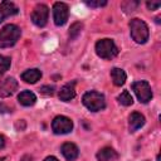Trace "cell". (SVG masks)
<instances>
[{
	"label": "cell",
	"instance_id": "6da1fadb",
	"mask_svg": "<svg viewBox=\"0 0 161 161\" xmlns=\"http://www.w3.org/2000/svg\"><path fill=\"white\" fill-rule=\"evenodd\" d=\"M20 28L14 24H8L0 30V48L13 47L20 38Z\"/></svg>",
	"mask_w": 161,
	"mask_h": 161
},
{
	"label": "cell",
	"instance_id": "7a4b0ae2",
	"mask_svg": "<svg viewBox=\"0 0 161 161\" xmlns=\"http://www.w3.org/2000/svg\"><path fill=\"white\" fill-rule=\"evenodd\" d=\"M130 31L132 39L138 44H143L148 39V26L141 19H132L130 21Z\"/></svg>",
	"mask_w": 161,
	"mask_h": 161
},
{
	"label": "cell",
	"instance_id": "3957f363",
	"mask_svg": "<svg viewBox=\"0 0 161 161\" xmlns=\"http://www.w3.org/2000/svg\"><path fill=\"white\" fill-rule=\"evenodd\" d=\"M82 101H83V104L92 112H98L106 107L104 96L96 91H89V92L84 93Z\"/></svg>",
	"mask_w": 161,
	"mask_h": 161
},
{
	"label": "cell",
	"instance_id": "277c9868",
	"mask_svg": "<svg viewBox=\"0 0 161 161\" xmlns=\"http://www.w3.org/2000/svg\"><path fill=\"white\" fill-rule=\"evenodd\" d=\"M96 53L102 59H112L118 54V48L112 39H101L96 43Z\"/></svg>",
	"mask_w": 161,
	"mask_h": 161
},
{
	"label": "cell",
	"instance_id": "5b68a950",
	"mask_svg": "<svg viewBox=\"0 0 161 161\" xmlns=\"http://www.w3.org/2000/svg\"><path fill=\"white\" fill-rule=\"evenodd\" d=\"M132 89L135 92V94L137 96L138 101L142 103H147L148 101H151L152 98V91L150 84L146 80H137L135 83H132Z\"/></svg>",
	"mask_w": 161,
	"mask_h": 161
},
{
	"label": "cell",
	"instance_id": "8992f818",
	"mask_svg": "<svg viewBox=\"0 0 161 161\" xmlns=\"http://www.w3.org/2000/svg\"><path fill=\"white\" fill-rule=\"evenodd\" d=\"M52 130L57 135H64L73 130V122L65 116H57L52 122Z\"/></svg>",
	"mask_w": 161,
	"mask_h": 161
},
{
	"label": "cell",
	"instance_id": "52a82bcc",
	"mask_svg": "<svg viewBox=\"0 0 161 161\" xmlns=\"http://www.w3.org/2000/svg\"><path fill=\"white\" fill-rule=\"evenodd\" d=\"M68 15H69V9L68 5L64 3H55L53 5V19L55 25L62 26L67 23L68 20Z\"/></svg>",
	"mask_w": 161,
	"mask_h": 161
},
{
	"label": "cell",
	"instance_id": "ba28073f",
	"mask_svg": "<svg viewBox=\"0 0 161 161\" xmlns=\"http://www.w3.org/2000/svg\"><path fill=\"white\" fill-rule=\"evenodd\" d=\"M48 15H49L48 6L44 4H38L31 13V21L36 26H44L48 21Z\"/></svg>",
	"mask_w": 161,
	"mask_h": 161
},
{
	"label": "cell",
	"instance_id": "9c48e42d",
	"mask_svg": "<svg viewBox=\"0 0 161 161\" xmlns=\"http://www.w3.org/2000/svg\"><path fill=\"white\" fill-rule=\"evenodd\" d=\"M18 89V82L13 77L0 80V97H9Z\"/></svg>",
	"mask_w": 161,
	"mask_h": 161
},
{
	"label": "cell",
	"instance_id": "30bf717a",
	"mask_svg": "<svg viewBox=\"0 0 161 161\" xmlns=\"http://www.w3.org/2000/svg\"><path fill=\"white\" fill-rule=\"evenodd\" d=\"M18 13H19V9L16 8V5L14 3H11V1L0 3V23H3L5 18L13 16Z\"/></svg>",
	"mask_w": 161,
	"mask_h": 161
},
{
	"label": "cell",
	"instance_id": "8fae6325",
	"mask_svg": "<svg viewBox=\"0 0 161 161\" xmlns=\"http://www.w3.org/2000/svg\"><path fill=\"white\" fill-rule=\"evenodd\" d=\"M75 82H70L64 84L59 91V99L63 102H68L74 98L75 96Z\"/></svg>",
	"mask_w": 161,
	"mask_h": 161
},
{
	"label": "cell",
	"instance_id": "7c38bea8",
	"mask_svg": "<svg viewBox=\"0 0 161 161\" xmlns=\"http://www.w3.org/2000/svg\"><path fill=\"white\" fill-rule=\"evenodd\" d=\"M60 151H62L63 156H64L68 161H74V160L78 157V155H79L78 147H77L74 143H72V142H65V143H63Z\"/></svg>",
	"mask_w": 161,
	"mask_h": 161
},
{
	"label": "cell",
	"instance_id": "4fadbf2b",
	"mask_svg": "<svg viewBox=\"0 0 161 161\" xmlns=\"http://www.w3.org/2000/svg\"><path fill=\"white\" fill-rule=\"evenodd\" d=\"M143 125H145V117H143L141 113H138V112L131 113V116H130V118H128V126H130V131H131V132L137 131V130L141 128Z\"/></svg>",
	"mask_w": 161,
	"mask_h": 161
},
{
	"label": "cell",
	"instance_id": "5bb4252c",
	"mask_svg": "<svg viewBox=\"0 0 161 161\" xmlns=\"http://www.w3.org/2000/svg\"><path fill=\"white\" fill-rule=\"evenodd\" d=\"M96 157L98 161H116L118 158V153L111 147H104L97 152Z\"/></svg>",
	"mask_w": 161,
	"mask_h": 161
},
{
	"label": "cell",
	"instance_id": "9a60e30c",
	"mask_svg": "<svg viewBox=\"0 0 161 161\" xmlns=\"http://www.w3.org/2000/svg\"><path fill=\"white\" fill-rule=\"evenodd\" d=\"M18 101L20 104L25 106V107H29V106H33L35 102H36V97L33 92L30 91H23L20 92V94L18 96Z\"/></svg>",
	"mask_w": 161,
	"mask_h": 161
},
{
	"label": "cell",
	"instance_id": "2e32d148",
	"mask_svg": "<svg viewBox=\"0 0 161 161\" xmlns=\"http://www.w3.org/2000/svg\"><path fill=\"white\" fill-rule=\"evenodd\" d=\"M42 78V72L39 70V69H36V68H34V69H28V70H25L23 74H21V79L24 80V82H26V83H35V82H38L39 79Z\"/></svg>",
	"mask_w": 161,
	"mask_h": 161
},
{
	"label": "cell",
	"instance_id": "e0dca14e",
	"mask_svg": "<svg viewBox=\"0 0 161 161\" xmlns=\"http://www.w3.org/2000/svg\"><path fill=\"white\" fill-rule=\"evenodd\" d=\"M111 78L114 86H122L126 82V73L121 68H113L111 70Z\"/></svg>",
	"mask_w": 161,
	"mask_h": 161
},
{
	"label": "cell",
	"instance_id": "ac0fdd59",
	"mask_svg": "<svg viewBox=\"0 0 161 161\" xmlns=\"http://www.w3.org/2000/svg\"><path fill=\"white\" fill-rule=\"evenodd\" d=\"M82 29H83L82 23H79V21L73 23V24L70 25L69 33H68V34H69V39H70V40H74L75 38H78L79 34H80V31H82Z\"/></svg>",
	"mask_w": 161,
	"mask_h": 161
},
{
	"label": "cell",
	"instance_id": "d6986e66",
	"mask_svg": "<svg viewBox=\"0 0 161 161\" xmlns=\"http://www.w3.org/2000/svg\"><path fill=\"white\" fill-rule=\"evenodd\" d=\"M118 102L121 103V104H123V106H131L132 103H133V98H132V96L130 94V92L128 91H123L119 96H118Z\"/></svg>",
	"mask_w": 161,
	"mask_h": 161
},
{
	"label": "cell",
	"instance_id": "ffe728a7",
	"mask_svg": "<svg viewBox=\"0 0 161 161\" xmlns=\"http://www.w3.org/2000/svg\"><path fill=\"white\" fill-rule=\"evenodd\" d=\"M10 68V58L0 55V74H4Z\"/></svg>",
	"mask_w": 161,
	"mask_h": 161
},
{
	"label": "cell",
	"instance_id": "44dd1931",
	"mask_svg": "<svg viewBox=\"0 0 161 161\" xmlns=\"http://www.w3.org/2000/svg\"><path fill=\"white\" fill-rule=\"evenodd\" d=\"M137 6H138V1H125V3L121 4V8H122L126 13L133 11Z\"/></svg>",
	"mask_w": 161,
	"mask_h": 161
},
{
	"label": "cell",
	"instance_id": "7402d4cb",
	"mask_svg": "<svg viewBox=\"0 0 161 161\" xmlns=\"http://www.w3.org/2000/svg\"><path fill=\"white\" fill-rule=\"evenodd\" d=\"M86 4L88 5V6H91V8H101V6H104L106 4H107V1L106 0H98V1H86Z\"/></svg>",
	"mask_w": 161,
	"mask_h": 161
},
{
	"label": "cell",
	"instance_id": "603a6c76",
	"mask_svg": "<svg viewBox=\"0 0 161 161\" xmlns=\"http://www.w3.org/2000/svg\"><path fill=\"white\" fill-rule=\"evenodd\" d=\"M160 5H161L160 1H147V3H146V6H147L150 10H156V9L160 8Z\"/></svg>",
	"mask_w": 161,
	"mask_h": 161
},
{
	"label": "cell",
	"instance_id": "cb8c5ba5",
	"mask_svg": "<svg viewBox=\"0 0 161 161\" xmlns=\"http://www.w3.org/2000/svg\"><path fill=\"white\" fill-rule=\"evenodd\" d=\"M53 91H54V88L53 87H49V86H43L40 88V92L43 94H47V96H52L53 94Z\"/></svg>",
	"mask_w": 161,
	"mask_h": 161
},
{
	"label": "cell",
	"instance_id": "d4e9b609",
	"mask_svg": "<svg viewBox=\"0 0 161 161\" xmlns=\"http://www.w3.org/2000/svg\"><path fill=\"white\" fill-rule=\"evenodd\" d=\"M4 146H5V137L0 135V148H4Z\"/></svg>",
	"mask_w": 161,
	"mask_h": 161
},
{
	"label": "cell",
	"instance_id": "484cf974",
	"mask_svg": "<svg viewBox=\"0 0 161 161\" xmlns=\"http://www.w3.org/2000/svg\"><path fill=\"white\" fill-rule=\"evenodd\" d=\"M44 161H59V160H58L57 157H54V156H48Z\"/></svg>",
	"mask_w": 161,
	"mask_h": 161
},
{
	"label": "cell",
	"instance_id": "4316f807",
	"mask_svg": "<svg viewBox=\"0 0 161 161\" xmlns=\"http://www.w3.org/2000/svg\"><path fill=\"white\" fill-rule=\"evenodd\" d=\"M157 161H160V155H157Z\"/></svg>",
	"mask_w": 161,
	"mask_h": 161
},
{
	"label": "cell",
	"instance_id": "83f0119b",
	"mask_svg": "<svg viewBox=\"0 0 161 161\" xmlns=\"http://www.w3.org/2000/svg\"><path fill=\"white\" fill-rule=\"evenodd\" d=\"M0 161H1V158H0Z\"/></svg>",
	"mask_w": 161,
	"mask_h": 161
}]
</instances>
